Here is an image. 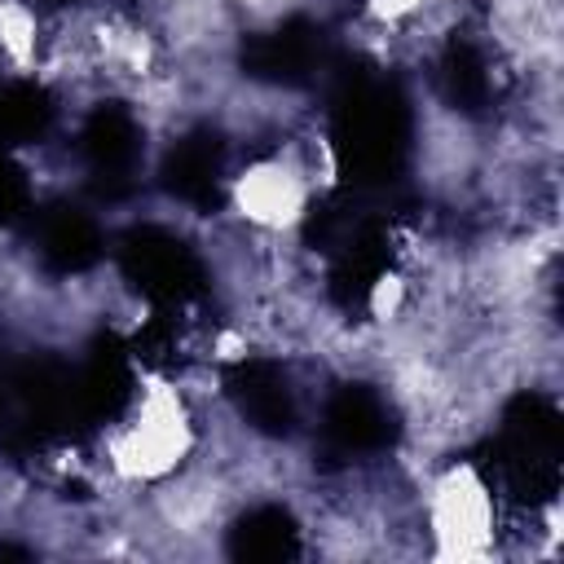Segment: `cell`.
<instances>
[{
    "label": "cell",
    "instance_id": "obj_2",
    "mask_svg": "<svg viewBox=\"0 0 564 564\" xmlns=\"http://www.w3.org/2000/svg\"><path fill=\"white\" fill-rule=\"evenodd\" d=\"M44 53V26L26 0H0V57L13 70H35Z\"/></svg>",
    "mask_w": 564,
    "mask_h": 564
},
{
    "label": "cell",
    "instance_id": "obj_1",
    "mask_svg": "<svg viewBox=\"0 0 564 564\" xmlns=\"http://www.w3.org/2000/svg\"><path fill=\"white\" fill-rule=\"evenodd\" d=\"M313 181L304 172L300 145H286L278 154L251 159L234 181H229V212L264 238H286L300 229L313 203Z\"/></svg>",
    "mask_w": 564,
    "mask_h": 564
},
{
    "label": "cell",
    "instance_id": "obj_3",
    "mask_svg": "<svg viewBox=\"0 0 564 564\" xmlns=\"http://www.w3.org/2000/svg\"><path fill=\"white\" fill-rule=\"evenodd\" d=\"M423 4H427V0H366V4H361V18L375 22V26H383V31H397V26H405Z\"/></svg>",
    "mask_w": 564,
    "mask_h": 564
}]
</instances>
